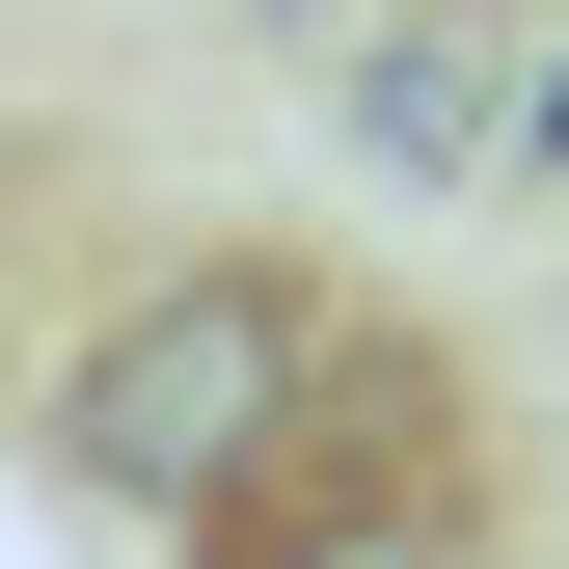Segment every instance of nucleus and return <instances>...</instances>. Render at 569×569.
Instances as JSON below:
<instances>
[{"mask_svg": "<svg viewBox=\"0 0 569 569\" xmlns=\"http://www.w3.org/2000/svg\"><path fill=\"white\" fill-rule=\"evenodd\" d=\"M271 380H299V326H271V299H136V326L82 352L54 435H82V488H218V461L271 435Z\"/></svg>", "mask_w": 569, "mask_h": 569, "instance_id": "nucleus-1", "label": "nucleus"}, {"mask_svg": "<svg viewBox=\"0 0 569 569\" xmlns=\"http://www.w3.org/2000/svg\"><path fill=\"white\" fill-rule=\"evenodd\" d=\"M299 569H435V542H299Z\"/></svg>", "mask_w": 569, "mask_h": 569, "instance_id": "nucleus-2", "label": "nucleus"}]
</instances>
